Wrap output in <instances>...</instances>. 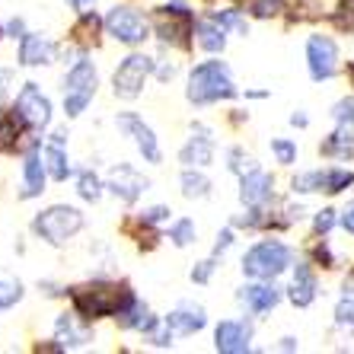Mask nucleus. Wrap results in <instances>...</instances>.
<instances>
[{"mask_svg": "<svg viewBox=\"0 0 354 354\" xmlns=\"http://www.w3.org/2000/svg\"><path fill=\"white\" fill-rule=\"evenodd\" d=\"M74 310L80 319H102V316H118L124 306L134 304L131 288L124 284H112V281H93V284H83L74 288Z\"/></svg>", "mask_w": 354, "mask_h": 354, "instance_id": "obj_1", "label": "nucleus"}, {"mask_svg": "<svg viewBox=\"0 0 354 354\" xmlns=\"http://www.w3.org/2000/svg\"><path fill=\"white\" fill-rule=\"evenodd\" d=\"M192 106H211V102H221V99H233L236 96V86H233L230 67L223 61H205L198 64L189 77V90H185Z\"/></svg>", "mask_w": 354, "mask_h": 354, "instance_id": "obj_2", "label": "nucleus"}, {"mask_svg": "<svg viewBox=\"0 0 354 354\" xmlns=\"http://www.w3.org/2000/svg\"><path fill=\"white\" fill-rule=\"evenodd\" d=\"M80 227H83V214L77 211V207H67V205L48 207V211H41V214L32 221L35 236H41L45 243H51V246L67 243Z\"/></svg>", "mask_w": 354, "mask_h": 354, "instance_id": "obj_3", "label": "nucleus"}, {"mask_svg": "<svg viewBox=\"0 0 354 354\" xmlns=\"http://www.w3.org/2000/svg\"><path fill=\"white\" fill-rule=\"evenodd\" d=\"M290 265V249L278 239H265L259 246H252L243 259V272L249 278H262V281H272L274 274H281L284 268Z\"/></svg>", "mask_w": 354, "mask_h": 354, "instance_id": "obj_4", "label": "nucleus"}, {"mask_svg": "<svg viewBox=\"0 0 354 354\" xmlns=\"http://www.w3.org/2000/svg\"><path fill=\"white\" fill-rule=\"evenodd\" d=\"M96 96V67L90 61H77L64 80V112L77 118Z\"/></svg>", "mask_w": 354, "mask_h": 354, "instance_id": "obj_5", "label": "nucleus"}, {"mask_svg": "<svg viewBox=\"0 0 354 354\" xmlns=\"http://www.w3.org/2000/svg\"><path fill=\"white\" fill-rule=\"evenodd\" d=\"M157 35L163 39V45L173 48H189L192 35H195V17L189 7L182 3H166L157 10Z\"/></svg>", "mask_w": 354, "mask_h": 354, "instance_id": "obj_6", "label": "nucleus"}, {"mask_svg": "<svg viewBox=\"0 0 354 354\" xmlns=\"http://www.w3.org/2000/svg\"><path fill=\"white\" fill-rule=\"evenodd\" d=\"M150 71H153V61H150L147 55H128V58L115 67V74H112V90H115V96L138 99L150 77Z\"/></svg>", "mask_w": 354, "mask_h": 354, "instance_id": "obj_7", "label": "nucleus"}, {"mask_svg": "<svg viewBox=\"0 0 354 354\" xmlns=\"http://www.w3.org/2000/svg\"><path fill=\"white\" fill-rule=\"evenodd\" d=\"M106 29L109 35L115 41H122V45H140V41L147 39V19L140 17L138 10L131 7H112L106 17Z\"/></svg>", "mask_w": 354, "mask_h": 354, "instance_id": "obj_8", "label": "nucleus"}, {"mask_svg": "<svg viewBox=\"0 0 354 354\" xmlns=\"http://www.w3.org/2000/svg\"><path fill=\"white\" fill-rule=\"evenodd\" d=\"M13 109H17L19 115H23V122L29 124V128H35V131L48 128V122H51V102L35 83H26L23 90H19Z\"/></svg>", "mask_w": 354, "mask_h": 354, "instance_id": "obj_9", "label": "nucleus"}, {"mask_svg": "<svg viewBox=\"0 0 354 354\" xmlns=\"http://www.w3.org/2000/svg\"><path fill=\"white\" fill-rule=\"evenodd\" d=\"M306 61H310V77L313 80H329L338 67V48L326 35H313L306 41Z\"/></svg>", "mask_w": 354, "mask_h": 354, "instance_id": "obj_10", "label": "nucleus"}, {"mask_svg": "<svg viewBox=\"0 0 354 354\" xmlns=\"http://www.w3.org/2000/svg\"><path fill=\"white\" fill-rule=\"evenodd\" d=\"M106 189L112 192L115 198H122V201L134 205V201H138V198L150 189V182L144 179V176H140L134 166L122 163L118 169H112V176H109V182H106Z\"/></svg>", "mask_w": 354, "mask_h": 354, "instance_id": "obj_11", "label": "nucleus"}, {"mask_svg": "<svg viewBox=\"0 0 354 354\" xmlns=\"http://www.w3.org/2000/svg\"><path fill=\"white\" fill-rule=\"evenodd\" d=\"M118 128L131 134L140 150V157L147 160V163H160V144L153 138V131H150V124H144V118L134 115V112H122L118 115Z\"/></svg>", "mask_w": 354, "mask_h": 354, "instance_id": "obj_12", "label": "nucleus"}, {"mask_svg": "<svg viewBox=\"0 0 354 354\" xmlns=\"http://www.w3.org/2000/svg\"><path fill=\"white\" fill-rule=\"evenodd\" d=\"M249 338H252V329H249L246 322L223 319L214 329V348L221 354H243V351H249Z\"/></svg>", "mask_w": 354, "mask_h": 354, "instance_id": "obj_13", "label": "nucleus"}, {"mask_svg": "<svg viewBox=\"0 0 354 354\" xmlns=\"http://www.w3.org/2000/svg\"><path fill=\"white\" fill-rule=\"evenodd\" d=\"M179 160L185 166H207L214 160V138H211V131H207L205 124H195V128H192V138H189V144L179 150Z\"/></svg>", "mask_w": 354, "mask_h": 354, "instance_id": "obj_14", "label": "nucleus"}, {"mask_svg": "<svg viewBox=\"0 0 354 354\" xmlns=\"http://www.w3.org/2000/svg\"><path fill=\"white\" fill-rule=\"evenodd\" d=\"M55 58V45L35 32H26L19 39V64L23 67H41Z\"/></svg>", "mask_w": 354, "mask_h": 354, "instance_id": "obj_15", "label": "nucleus"}, {"mask_svg": "<svg viewBox=\"0 0 354 354\" xmlns=\"http://www.w3.org/2000/svg\"><path fill=\"white\" fill-rule=\"evenodd\" d=\"M205 322H207V316H205V310H201V306L182 304V306H176L173 313L166 316V329L179 332V335H192V332L205 329Z\"/></svg>", "mask_w": 354, "mask_h": 354, "instance_id": "obj_16", "label": "nucleus"}, {"mask_svg": "<svg viewBox=\"0 0 354 354\" xmlns=\"http://www.w3.org/2000/svg\"><path fill=\"white\" fill-rule=\"evenodd\" d=\"M272 176L262 173V169H252L249 176H243V182H239V198H243V205L249 207H259L268 201V195H272Z\"/></svg>", "mask_w": 354, "mask_h": 354, "instance_id": "obj_17", "label": "nucleus"}, {"mask_svg": "<svg viewBox=\"0 0 354 354\" xmlns=\"http://www.w3.org/2000/svg\"><path fill=\"white\" fill-rule=\"evenodd\" d=\"M239 300L246 304L249 313H268L272 306H278L281 290L274 284H246L239 290Z\"/></svg>", "mask_w": 354, "mask_h": 354, "instance_id": "obj_18", "label": "nucleus"}, {"mask_svg": "<svg viewBox=\"0 0 354 354\" xmlns=\"http://www.w3.org/2000/svg\"><path fill=\"white\" fill-rule=\"evenodd\" d=\"M45 176H48L45 157H39V150H32L23 163V192H19V198L41 195V192H45Z\"/></svg>", "mask_w": 354, "mask_h": 354, "instance_id": "obj_19", "label": "nucleus"}, {"mask_svg": "<svg viewBox=\"0 0 354 354\" xmlns=\"http://www.w3.org/2000/svg\"><path fill=\"white\" fill-rule=\"evenodd\" d=\"M55 338H58L61 348H83V345H90L93 332L86 329V326H77L74 316L64 313L55 319Z\"/></svg>", "mask_w": 354, "mask_h": 354, "instance_id": "obj_20", "label": "nucleus"}, {"mask_svg": "<svg viewBox=\"0 0 354 354\" xmlns=\"http://www.w3.org/2000/svg\"><path fill=\"white\" fill-rule=\"evenodd\" d=\"M23 128H29V124L23 122V115H19L17 109L7 112V115H0V153L17 150L19 138H23Z\"/></svg>", "mask_w": 354, "mask_h": 354, "instance_id": "obj_21", "label": "nucleus"}, {"mask_svg": "<svg viewBox=\"0 0 354 354\" xmlns=\"http://www.w3.org/2000/svg\"><path fill=\"white\" fill-rule=\"evenodd\" d=\"M316 297V281L310 274L306 265H297V274H294V284H290V300L294 306H310Z\"/></svg>", "mask_w": 354, "mask_h": 354, "instance_id": "obj_22", "label": "nucleus"}, {"mask_svg": "<svg viewBox=\"0 0 354 354\" xmlns=\"http://www.w3.org/2000/svg\"><path fill=\"white\" fill-rule=\"evenodd\" d=\"M41 157H45V166H48V176L51 179L64 182L71 176V163H67V153L61 150V140H51L48 147L41 150Z\"/></svg>", "mask_w": 354, "mask_h": 354, "instance_id": "obj_23", "label": "nucleus"}, {"mask_svg": "<svg viewBox=\"0 0 354 354\" xmlns=\"http://www.w3.org/2000/svg\"><path fill=\"white\" fill-rule=\"evenodd\" d=\"M195 35H198V45H201L205 51H211V55L223 51V45H227L223 26H217L214 19H211V23H198V26H195Z\"/></svg>", "mask_w": 354, "mask_h": 354, "instance_id": "obj_24", "label": "nucleus"}, {"mask_svg": "<svg viewBox=\"0 0 354 354\" xmlns=\"http://www.w3.org/2000/svg\"><path fill=\"white\" fill-rule=\"evenodd\" d=\"M207 192H211V182H207V176H201V173H195V169H185L182 173V195L185 198H205Z\"/></svg>", "mask_w": 354, "mask_h": 354, "instance_id": "obj_25", "label": "nucleus"}, {"mask_svg": "<svg viewBox=\"0 0 354 354\" xmlns=\"http://www.w3.org/2000/svg\"><path fill=\"white\" fill-rule=\"evenodd\" d=\"M23 300V284L17 278H7V274H0V306L7 310V306L19 304Z\"/></svg>", "mask_w": 354, "mask_h": 354, "instance_id": "obj_26", "label": "nucleus"}, {"mask_svg": "<svg viewBox=\"0 0 354 354\" xmlns=\"http://www.w3.org/2000/svg\"><path fill=\"white\" fill-rule=\"evenodd\" d=\"M102 23H106V19H99L96 13H83L80 23L74 26V35H77L80 41H93V39L99 35V26H102Z\"/></svg>", "mask_w": 354, "mask_h": 354, "instance_id": "obj_27", "label": "nucleus"}, {"mask_svg": "<svg viewBox=\"0 0 354 354\" xmlns=\"http://www.w3.org/2000/svg\"><path fill=\"white\" fill-rule=\"evenodd\" d=\"M80 198L83 201H99V195H102V182H99L96 173H80Z\"/></svg>", "mask_w": 354, "mask_h": 354, "instance_id": "obj_28", "label": "nucleus"}, {"mask_svg": "<svg viewBox=\"0 0 354 354\" xmlns=\"http://www.w3.org/2000/svg\"><path fill=\"white\" fill-rule=\"evenodd\" d=\"M169 239H173L176 246H189L192 239H195V223L185 221V217H182V221H176L173 227H169Z\"/></svg>", "mask_w": 354, "mask_h": 354, "instance_id": "obj_29", "label": "nucleus"}, {"mask_svg": "<svg viewBox=\"0 0 354 354\" xmlns=\"http://www.w3.org/2000/svg\"><path fill=\"white\" fill-rule=\"evenodd\" d=\"M351 182H354L351 173H345V169H329V173H326V185H322V192H332V195H335V192L348 189Z\"/></svg>", "mask_w": 354, "mask_h": 354, "instance_id": "obj_30", "label": "nucleus"}, {"mask_svg": "<svg viewBox=\"0 0 354 354\" xmlns=\"http://www.w3.org/2000/svg\"><path fill=\"white\" fill-rule=\"evenodd\" d=\"M211 19H214L217 26H223V29H236V32H243V35L249 32V29H246V19L239 17L236 10H223V13H214Z\"/></svg>", "mask_w": 354, "mask_h": 354, "instance_id": "obj_31", "label": "nucleus"}, {"mask_svg": "<svg viewBox=\"0 0 354 354\" xmlns=\"http://www.w3.org/2000/svg\"><path fill=\"white\" fill-rule=\"evenodd\" d=\"M326 185V173H304L294 179V192H322Z\"/></svg>", "mask_w": 354, "mask_h": 354, "instance_id": "obj_32", "label": "nucleus"}, {"mask_svg": "<svg viewBox=\"0 0 354 354\" xmlns=\"http://www.w3.org/2000/svg\"><path fill=\"white\" fill-rule=\"evenodd\" d=\"M272 153L278 157V163H294V160H297V147L290 144V140H284V138H274L272 140Z\"/></svg>", "mask_w": 354, "mask_h": 354, "instance_id": "obj_33", "label": "nucleus"}, {"mask_svg": "<svg viewBox=\"0 0 354 354\" xmlns=\"http://www.w3.org/2000/svg\"><path fill=\"white\" fill-rule=\"evenodd\" d=\"M335 23H338V29H348V32H354V0H342V3H338Z\"/></svg>", "mask_w": 354, "mask_h": 354, "instance_id": "obj_34", "label": "nucleus"}, {"mask_svg": "<svg viewBox=\"0 0 354 354\" xmlns=\"http://www.w3.org/2000/svg\"><path fill=\"white\" fill-rule=\"evenodd\" d=\"M281 3H284V0H252V17H259V19H268V17H274V13H278L281 10Z\"/></svg>", "mask_w": 354, "mask_h": 354, "instance_id": "obj_35", "label": "nucleus"}, {"mask_svg": "<svg viewBox=\"0 0 354 354\" xmlns=\"http://www.w3.org/2000/svg\"><path fill=\"white\" fill-rule=\"evenodd\" d=\"M211 272H214V256L205 259V262H198L195 268H192V281H195V284H207Z\"/></svg>", "mask_w": 354, "mask_h": 354, "instance_id": "obj_36", "label": "nucleus"}, {"mask_svg": "<svg viewBox=\"0 0 354 354\" xmlns=\"http://www.w3.org/2000/svg\"><path fill=\"white\" fill-rule=\"evenodd\" d=\"M335 319L342 322V326H354V300H342V304L335 306Z\"/></svg>", "mask_w": 354, "mask_h": 354, "instance_id": "obj_37", "label": "nucleus"}, {"mask_svg": "<svg viewBox=\"0 0 354 354\" xmlns=\"http://www.w3.org/2000/svg\"><path fill=\"white\" fill-rule=\"evenodd\" d=\"M140 221H147V223H160V221H169V207L157 205V207H147L144 214H140Z\"/></svg>", "mask_w": 354, "mask_h": 354, "instance_id": "obj_38", "label": "nucleus"}, {"mask_svg": "<svg viewBox=\"0 0 354 354\" xmlns=\"http://www.w3.org/2000/svg\"><path fill=\"white\" fill-rule=\"evenodd\" d=\"M335 118L342 124L354 122V99H342V102H338V106H335Z\"/></svg>", "mask_w": 354, "mask_h": 354, "instance_id": "obj_39", "label": "nucleus"}, {"mask_svg": "<svg viewBox=\"0 0 354 354\" xmlns=\"http://www.w3.org/2000/svg\"><path fill=\"white\" fill-rule=\"evenodd\" d=\"M332 223H335V211H332V207H326V211H319V214H316V230H319V233H329Z\"/></svg>", "mask_w": 354, "mask_h": 354, "instance_id": "obj_40", "label": "nucleus"}, {"mask_svg": "<svg viewBox=\"0 0 354 354\" xmlns=\"http://www.w3.org/2000/svg\"><path fill=\"white\" fill-rule=\"evenodd\" d=\"M230 243H233V230H223L221 236H217V246H214V259L221 256V252H227V249H230Z\"/></svg>", "mask_w": 354, "mask_h": 354, "instance_id": "obj_41", "label": "nucleus"}, {"mask_svg": "<svg viewBox=\"0 0 354 354\" xmlns=\"http://www.w3.org/2000/svg\"><path fill=\"white\" fill-rule=\"evenodd\" d=\"M7 83H10V71H0V102L7 96Z\"/></svg>", "mask_w": 354, "mask_h": 354, "instance_id": "obj_42", "label": "nucleus"}, {"mask_svg": "<svg viewBox=\"0 0 354 354\" xmlns=\"http://www.w3.org/2000/svg\"><path fill=\"white\" fill-rule=\"evenodd\" d=\"M10 35H13V39H17V35H19V39H23V19H13V23H10Z\"/></svg>", "mask_w": 354, "mask_h": 354, "instance_id": "obj_43", "label": "nucleus"}, {"mask_svg": "<svg viewBox=\"0 0 354 354\" xmlns=\"http://www.w3.org/2000/svg\"><path fill=\"white\" fill-rule=\"evenodd\" d=\"M67 3H71L74 10H80V13H83V10L90 7V3H96V0H67Z\"/></svg>", "mask_w": 354, "mask_h": 354, "instance_id": "obj_44", "label": "nucleus"}, {"mask_svg": "<svg viewBox=\"0 0 354 354\" xmlns=\"http://www.w3.org/2000/svg\"><path fill=\"white\" fill-rule=\"evenodd\" d=\"M345 230H351V233H354V207L345 214Z\"/></svg>", "mask_w": 354, "mask_h": 354, "instance_id": "obj_45", "label": "nucleus"}, {"mask_svg": "<svg viewBox=\"0 0 354 354\" xmlns=\"http://www.w3.org/2000/svg\"><path fill=\"white\" fill-rule=\"evenodd\" d=\"M281 348H284V351H294V338H284V342H281Z\"/></svg>", "mask_w": 354, "mask_h": 354, "instance_id": "obj_46", "label": "nucleus"}, {"mask_svg": "<svg viewBox=\"0 0 354 354\" xmlns=\"http://www.w3.org/2000/svg\"><path fill=\"white\" fill-rule=\"evenodd\" d=\"M351 77H354V67H351Z\"/></svg>", "mask_w": 354, "mask_h": 354, "instance_id": "obj_47", "label": "nucleus"}, {"mask_svg": "<svg viewBox=\"0 0 354 354\" xmlns=\"http://www.w3.org/2000/svg\"><path fill=\"white\" fill-rule=\"evenodd\" d=\"M0 35H3V29H0Z\"/></svg>", "mask_w": 354, "mask_h": 354, "instance_id": "obj_48", "label": "nucleus"}]
</instances>
